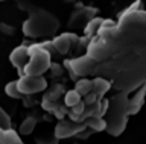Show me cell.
Masks as SVG:
<instances>
[{"mask_svg": "<svg viewBox=\"0 0 146 144\" xmlns=\"http://www.w3.org/2000/svg\"><path fill=\"white\" fill-rule=\"evenodd\" d=\"M85 53L96 62L93 76L108 79L117 93L131 94L146 85V9L140 0L117 21L104 20Z\"/></svg>", "mask_w": 146, "mask_h": 144, "instance_id": "1", "label": "cell"}, {"mask_svg": "<svg viewBox=\"0 0 146 144\" xmlns=\"http://www.w3.org/2000/svg\"><path fill=\"white\" fill-rule=\"evenodd\" d=\"M20 9L27 12V18L23 21V34L32 39H50L56 37L59 29V20L50 11L38 5H34L29 0H17Z\"/></svg>", "mask_w": 146, "mask_h": 144, "instance_id": "2", "label": "cell"}, {"mask_svg": "<svg viewBox=\"0 0 146 144\" xmlns=\"http://www.w3.org/2000/svg\"><path fill=\"white\" fill-rule=\"evenodd\" d=\"M129 94L126 93H116L110 99L108 111L105 114L107 121V132L111 137H119L125 132L129 117Z\"/></svg>", "mask_w": 146, "mask_h": 144, "instance_id": "3", "label": "cell"}, {"mask_svg": "<svg viewBox=\"0 0 146 144\" xmlns=\"http://www.w3.org/2000/svg\"><path fill=\"white\" fill-rule=\"evenodd\" d=\"M53 44L52 41H44L40 44H32L29 46V62L25 67L23 74H31V76H43L46 71H49L52 65V53L50 49Z\"/></svg>", "mask_w": 146, "mask_h": 144, "instance_id": "4", "label": "cell"}, {"mask_svg": "<svg viewBox=\"0 0 146 144\" xmlns=\"http://www.w3.org/2000/svg\"><path fill=\"white\" fill-rule=\"evenodd\" d=\"M98 12L99 11L93 6H85L82 3H76V6L73 8V11L70 14V18L67 21V26L70 29H81V28L84 29L96 17Z\"/></svg>", "mask_w": 146, "mask_h": 144, "instance_id": "5", "label": "cell"}, {"mask_svg": "<svg viewBox=\"0 0 146 144\" xmlns=\"http://www.w3.org/2000/svg\"><path fill=\"white\" fill-rule=\"evenodd\" d=\"M18 88L25 96H32V94L41 93L47 88V80L44 76H31V74H23L20 76Z\"/></svg>", "mask_w": 146, "mask_h": 144, "instance_id": "6", "label": "cell"}, {"mask_svg": "<svg viewBox=\"0 0 146 144\" xmlns=\"http://www.w3.org/2000/svg\"><path fill=\"white\" fill-rule=\"evenodd\" d=\"M87 128H88V126L85 123L73 121L72 118H62L56 123L53 133L56 135L59 139H66V138H70V137H78L79 133L87 130Z\"/></svg>", "mask_w": 146, "mask_h": 144, "instance_id": "7", "label": "cell"}, {"mask_svg": "<svg viewBox=\"0 0 146 144\" xmlns=\"http://www.w3.org/2000/svg\"><path fill=\"white\" fill-rule=\"evenodd\" d=\"M79 38L76 34L73 32H64L61 35H56V37L52 38V44L53 49L58 55H67L72 49H78V44H79Z\"/></svg>", "mask_w": 146, "mask_h": 144, "instance_id": "8", "label": "cell"}, {"mask_svg": "<svg viewBox=\"0 0 146 144\" xmlns=\"http://www.w3.org/2000/svg\"><path fill=\"white\" fill-rule=\"evenodd\" d=\"M29 58H31L29 46H26V44H21V46L15 47L11 52V55H9V61L18 70V74L20 76H23V71H25V67L29 62Z\"/></svg>", "mask_w": 146, "mask_h": 144, "instance_id": "9", "label": "cell"}, {"mask_svg": "<svg viewBox=\"0 0 146 144\" xmlns=\"http://www.w3.org/2000/svg\"><path fill=\"white\" fill-rule=\"evenodd\" d=\"M145 100H146V85L135 89L132 97H129V115L139 114L141 106L145 105Z\"/></svg>", "mask_w": 146, "mask_h": 144, "instance_id": "10", "label": "cell"}, {"mask_svg": "<svg viewBox=\"0 0 146 144\" xmlns=\"http://www.w3.org/2000/svg\"><path fill=\"white\" fill-rule=\"evenodd\" d=\"M111 88H113L111 82H110L108 79L100 78V76H96V78L93 79V91L91 93H94L99 100H102V99H105V94H107Z\"/></svg>", "mask_w": 146, "mask_h": 144, "instance_id": "11", "label": "cell"}, {"mask_svg": "<svg viewBox=\"0 0 146 144\" xmlns=\"http://www.w3.org/2000/svg\"><path fill=\"white\" fill-rule=\"evenodd\" d=\"M0 144H23L20 133L15 132L12 128L11 129H3L0 128Z\"/></svg>", "mask_w": 146, "mask_h": 144, "instance_id": "12", "label": "cell"}, {"mask_svg": "<svg viewBox=\"0 0 146 144\" xmlns=\"http://www.w3.org/2000/svg\"><path fill=\"white\" fill-rule=\"evenodd\" d=\"M64 94H66L64 85H61V84H53V85H50L49 89L44 93L43 99H44V100H50V102H59V99H61Z\"/></svg>", "mask_w": 146, "mask_h": 144, "instance_id": "13", "label": "cell"}, {"mask_svg": "<svg viewBox=\"0 0 146 144\" xmlns=\"http://www.w3.org/2000/svg\"><path fill=\"white\" fill-rule=\"evenodd\" d=\"M104 20H105V18H100V17H94V18L91 20L90 23L84 28V37H85V38H88L90 41H91V38H93L94 35L99 32V29L102 28Z\"/></svg>", "mask_w": 146, "mask_h": 144, "instance_id": "14", "label": "cell"}, {"mask_svg": "<svg viewBox=\"0 0 146 144\" xmlns=\"http://www.w3.org/2000/svg\"><path fill=\"white\" fill-rule=\"evenodd\" d=\"M85 124L88 126V129L94 130V132L107 130V121H105L104 117H91V118L85 120Z\"/></svg>", "mask_w": 146, "mask_h": 144, "instance_id": "15", "label": "cell"}, {"mask_svg": "<svg viewBox=\"0 0 146 144\" xmlns=\"http://www.w3.org/2000/svg\"><path fill=\"white\" fill-rule=\"evenodd\" d=\"M75 89L81 94L82 97H85L87 94H90L91 91H93V80H90V79H87V78H82L79 80H76Z\"/></svg>", "mask_w": 146, "mask_h": 144, "instance_id": "16", "label": "cell"}, {"mask_svg": "<svg viewBox=\"0 0 146 144\" xmlns=\"http://www.w3.org/2000/svg\"><path fill=\"white\" fill-rule=\"evenodd\" d=\"M35 126H36V118L35 117H26V118L21 121L20 128H18V133L20 135H31L32 132H34Z\"/></svg>", "mask_w": 146, "mask_h": 144, "instance_id": "17", "label": "cell"}, {"mask_svg": "<svg viewBox=\"0 0 146 144\" xmlns=\"http://www.w3.org/2000/svg\"><path fill=\"white\" fill-rule=\"evenodd\" d=\"M82 99H84V97H82L75 88H73V89H68V91H66V94H64V103H66L68 108L78 105V103H79Z\"/></svg>", "mask_w": 146, "mask_h": 144, "instance_id": "18", "label": "cell"}, {"mask_svg": "<svg viewBox=\"0 0 146 144\" xmlns=\"http://www.w3.org/2000/svg\"><path fill=\"white\" fill-rule=\"evenodd\" d=\"M5 93H6L9 97H12V99H25V94L20 91L17 80H12V82H9L6 87H5Z\"/></svg>", "mask_w": 146, "mask_h": 144, "instance_id": "19", "label": "cell"}, {"mask_svg": "<svg viewBox=\"0 0 146 144\" xmlns=\"http://www.w3.org/2000/svg\"><path fill=\"white\" fill-rule=\"evenodd\" d=\"M35 143L36 144H58L59 143V138L56 137L55 133H40L38 137L35 138Z\"/></svg>", "mask_w": 146, "mask_h": 144, "instance_id": "20", "label": "cell"}, {"mask_svg": "<svg viewBox=\"0 0 146 144\" xmlns=\"http://www.w3.org/2000/svg\"><path fill=\"white\" fill-rule=\"evenodd\" d=\"M0 128L3 129H11L12 128V121H11V117L8 115V112L0 106Z\"/></svg>", "mask_w": 146, "mask_h": 144, "instance_id": "21", "label": "cell"}, {"mask_svg": "<svg viewBox=\"0 0 146 144\" xmlns=\"http://www.w3.org/2000/svg\"><path fill=\"white\" fill-rule=\"evenodd\" d=\"M64 68H66V67H61V64H58V62H52L49 71H50V74H52L53 78H59V76H62Z\"/></svg>", "mask_w": 146, "mask_h": 144, "instance_id": "22", "label": "cell"}, {"mask_svg": "<svg viewBox=\"0 0 146 144\" xmlns=\"http://www.w3.org/2000/svg\"><path fill=\"white\" fill-rule=\"evenodd\" d=\"M0 32L3 35H12L15 32V28L12 24H8V23H0Z\"/></svg>", "mask_w": 146, "mask_h": 144, "instance_id": "23", "label": "cell"}, {"mask_svg": "<svg viewBox=\"0 0 146 144\" xmlns=\"http://www.w3.org/2000/svg\"><path fill=\"white\" fill-rule=\"evenodd\" d=\"M82 100L85 102V105H93V103L99 102V99H98V96H96L94 93H90V94H87V96L82 99Z\"/></svg>", "mask_w": 146, "mask_h": 144, "instance_id": "24", "label": "cell"}, {"mask_svg": "<svg viewBox=\"0 0 146 144\" xmlns=\"http://www.w3.org/2000/svg\"><path fill=\"white\" fill-rule=\"evenodd\" d=\"M66 2H68V3H73V2H76V0H66Z\"/></svg>", "mask_w": 146, "mask_h": 144, "instance_id": "25", "label": "cell"}, {"mask_svg": "<svg viewBox=\"0 0 146 144\" xmlns=\"http://www.w3.org/2000/svg\"><path fill=\"white\" fill-rule=\"evenodd\" d=\"M0 2H6V0H0Z\"/></svg>", "mask_w": 146, "mask_h": 144, "instance_id": "26", "label": "cell"}]
</instances>
